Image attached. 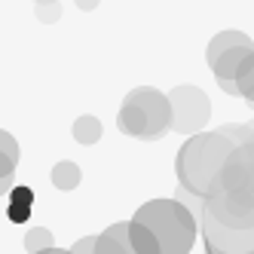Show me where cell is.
<instances>
[{
	"label": "cell",
	"instance_id": "obj_3",
	"mask_svg": "<svg viewBox=\"0 0 254 254\" xmlns=\"http://www.w3.org/2000/svg\"><path fill=\"white\" fill-rule=\"evenodd\" d=\"M9 205H25V208H31L34 205V193L28 187H15L9 193Z\"/></svg>",
	"mask_w": 254,
	"mask_h": 254
},
{
	"label": "cell",
	"instance_id": "obj_1",
	"mask_svg": "<svg viewBox=\"0 0 254 254\" xmlns=\"http://www.w3.org/2000/svg\"><path fill=\"white\" fill-rule=\"evenodd\" d=\"M52 181H56L59 187H64V190H70L80 181V169L74 166V162H59L56 169H52Z\"/></svg>",
	"mask_w": 254,
	"mask_h": 254
},
{
	"label": "cell",
	"instance_id": "obj_5",
	"mask_svg": "<svg viewBox=\"0 0 254 254\" xmlns=\"http://www.w3.org/2000/svg\"><path fill=\"white\" fill-rule=\"evenodd\" d=\"M95 3L98 0H77V6H83V9H95Z\"/></svg>",
	"mask_w": 254,
	"mask_h": 254
},
{
	"label": "cell",
	"instance_id": "obj_2",
	"mask_svg": "<svg viewBox=\"0 0 254 254\" xmlns=\"http://www.w3.org/2000/svg\"><path fill=\"white\" fill-rule=\"evenodd\" d=\"M98 120L95 117H80L77 120V126H74V138L77 141H86V144H92L95 138H98Z\"/></svg>",
	"mask_w": 254,
	"mask_h": 254
},
{
	"label": "cell",
	"instance_id": "obj_4",
	"mask_svg": "<svg viewBox=\"0 0 254 254\" xmlns=\"http://www.w3.org/2000/svg\"><path fill=\"white\" fill-rule=\"evenodd\" d=\"M6 211H9V217H12V224H25V217L31 214V208H25V205H9Z\"/></svg>",
	"mask_w": 254,
	"mask_h": 254
}]
</instances>
